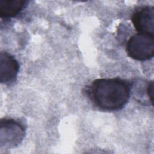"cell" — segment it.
<instances>
[{"label": "cell", "instance_id": "6", "mask_svg": "<svg viewBox=\"0 0 154 154\" xmlns=\"http://www.w3.org/2000/svg\"><path fill=\"white\" fill-rule=\"evenodd\" d=\"M25 0H0L1 19H10L19 15L28 5Z\"/></svg>", "mask_w": 154, "mask_h": 154}, {"label": "cell", "instance_id": "7", "mask_svg": "<svg viewBox=\"0 0 154 154\" xmlns=\"http://www.w3.org/2000/svg\"><path fill=\"white\" fill-rule=\"evenodd\" d=\"M146 93L148 97L149 100L150 102L152 105H153V81H149L146 84Z\"/></svg>", "mask_w": 154, "mask_h": 154}, {"label": "cell", "instance_id": "5", "mask_svg": "<svg viewBox=\"0 0 154 154\" xmlns=\"http://www.w3.org/2000/svg\"><path fill=\"white\" fill-rule=\"evenodd\" d=\"M19 70L18 61L7 52L0 54V81L6 85L15 82Z\"/></svg>", "mask_w": 154, "mask_h": 154}, {"label": "cell", "instance_id": "3", "mask_svg": "<svg viewBox=\"0 0 154 154\" xmlns=\"http://www.w3.org/2000/svg\"><path fill=\"white\" fill-rule=\"evenodd\" d=\"M25 128L20 122L13 119L4 118L1 120V147L7 149L17 146L23 140Z\"/></svg>", "mask_w": 154, "mask_h": 154}, {"label": "cell", "instance_id": "1", "mask_svg": "<svg viewBox=\"0 0 154 154\" xmlns=\"http://www.w3.org/2000/svg\"><path fill=\"white\" fill-rule=\"evenodd\" d=\"M132 84L120 78H99L85 88V93L92 103L105 111L122 109L128 102Z\"/></svg>", "mask_w": 154, "mask_h": 154}, {"label": "cell", "instance_id": "4", "mask_svg": "<svg viewBox=\"0 0 154 154\" xmlns=\"http://www.w3.org/2000/svg\"><path fill=\"white\" fill-rule=\"evenodd\" d=\"M131 21L138 33L153 35V6L143 5L135 8L131 16Z\"/></svg>", "mask_w": 154, "mask_h": 154}, {"label": "cell", "instance_id": "2", "mask_svg": "<svg viewBox=\"0 0 154 154\" xmlns=\"http://www.w3.org/2000/svg\"><path fill=\"white\" fill-rule=\"evenodd\" d=\"M126 51L129 57L137 61H146L154 55L153 35L137 33L128 40Z\"/></svg>", "mask_w": 154, "mask_h": 154}]
</instances>
